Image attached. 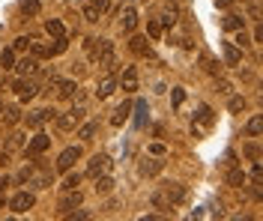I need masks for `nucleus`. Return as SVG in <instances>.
Segmentation results:
<instances>
[{"label": "nucleus", "instance_id": "1", "mask_svg": "<svg viewBox=\"0 0 263 221\" xmlns=\"http://www.w3.org/2000/svg\"><path fill=\"white\" fill-rule=\"evenodd\" d=\"M18 183H24V186L33 188V191H39V188H48L51 183H54V170H51V168H42L36 158H30V165L18 173Z\"/></svg>", "mask_w": 263, "mask_h": 221}, {"label": "nucleus", "instance_id": "2", "mask_svg": "<svg viewBox=\"0 0 263 221\" xmlns=\"http://www.w3.org/2000/svg\"><path fill=\"white\" fill-rule=\"evenodd\" d=\"M84 117H87V111H84L81 105H75L72 111H66V114H60V117H54V119H57V129L60 132H72V129H78L84 123Z\"/></svg>", "mask_w": 263, "mask_h": 221}, {"label": "nucleus", "instance_id": "3", "mask_svg": "<svg viewBox=\"0 0 263 221\" xmlns=\"http://www.w3.org/2000/svg\"><path fill=\"white\" fill-rule=\"evenodd\" d=\"M48 87H51V90H57V96H60V99H81V90H78L75 81H63V78L51 75Z\"/></svg>", "mask_w": 263, "mask_h": 221}, {"label": "nucleus", "instance_id": "4", "mask_svg": "<svg viewBox=\"0 0 263 221\" xmlns=\"http://www.w3.org/2000/svg\"><path fill=\"white\" fill-rule=\"evenodd\" d=\"M81 200H84L81 188H66V194L60 197V204H57V212L66 215V212H72L75 206H81Z\"/></svg>", "mask_w": 263, "mask_h": 221}, {"label": "nucleus", "instance_id": "5", "mask_svg": "<svg viewBox=\"0 0 263 221\" xmlns=\"http://www.w3.org/2000/svg\"><path fill=\"white\" fill-rule=\"evenodd\" d=\"M111 165H114V162H111V155H105V153L93 155V158L87 162V176H93V179H96V176H102V173H108Z\"/></svg>", "mask_w": 263, "mask_h": 221}, {"label": "nucleus", "instance_id": "6", "mask_svg": "<svg viewBox=\"0 0 263 221\" xmlns=\"http://www.w3.org/2000/svg\"><path fill=\"white\" fill-rule=\"evenodd\" d=\"M33 204H36V197H33V191H18L15 197L9 200V209H12L15 215H24L27 209H33Z\"/></svg>", "mask_w": 263, "mask_h": 221}, {"label": "nucleus", "instance_id": "7", "mask_svg": "<svg viewBox=\"0 0 263 221\" xmlns=\"http://www.w3.org/2000/svg\"><path fill=\"white\" fill-rule=\"evenodd\" d=\"M96 63H99V66L114 69V42H108V39H99V48H96Z\"/></svg>", "mask_w": 263, "mask_h": 221}, {"label": "nucleus", "instance_id": "8", "mask_svg": "<svg viewBox=\"0 0 263 221\" xmlns=\"http://www.w3.org/2000/svg\"><path fill=\"white\" fill-rule=\"evenodd\" d=\"M12 90L18 93V99H21V102H27V99H33V96L39 93V84H36L33 78H18L15 84H12Z\"/></svg>", "mask_w": 263, "mask_h": 221}, {"label": "nucleus", "instance_id": "9", "mask_svg": "<svg viewBox=\"0 0 263 221\" xmlns=\"http://www.w3.org/2000/svg\"><path fill=\"white\" fill-rule=\"evenodd\" d=\"M48 147H51V137H48V135H36V137H30V140H27V147H24V155H27V158H36V155L45 153Z\"/></svg>", "mask_w": 263, "mask_h": 221}, {"label": "nucleus", "instance_id": "10", "mask_svg": "<svg viewBox=\"0 0 263 221\" xmlns=\"http://www.w3.org/2000/svg\"><path fill=\"white\" fill-rule=\"evenodd\" d=\"M78 158H81V147H66L63 153L57 155V170H72Z\"/></svg>", "mask_w": 263, "mask_h": 221}, {"label": "nucleus", "instance_id": "11", "mask_svg": "<svg viewBox=\"0 0 263 221\" xmlns=\"http://www.w3.org/2000/svg\"><path fill=\"white\" fill-rule=\"evenodd\" d=\"M195 119H197V126H192L195 129V135H200L203 129H210L215 123V114H213V108H206V105H200L197 108V114H195Z\"/></svg>", "mask_w": 263, "mask_h": 221}, {"label": "nucleus", "instance_id": "12", "mask_svg": "<svg viewBox=\"0 0 263 221\" xmlns=\"http://www.w3.org/2000/svg\"><path fill=\"white\" fill-rule=\"evenodd\" d=\"M162 194L167 197V204H171V206H177V204H182V200H185V188H182L180 183H164Z\"/></svg>", "mask_w": 263, "mask_h": 221}, {"label": "nucleus", "instance_id": "13", "mask_svg": "<svg viewBox=\"0 0 263 221\" xmlns=\"http://www.w3.org/2000/svg\"><path fill=\"white\" fill-rule=\"evenodd\" d=\"M15 72L21 75V78H33L36 72H39V63H36V57H21V60H15Z\"/></svg>", "mask_w": 263, "mask_h": 221}, {"label": "nucleus", "instance_id": "14", "mask_svg": "<svg viewBox=\"0 0 263 221\" xmlns=\"http://www.w3.org/2000/svg\"><path fill=\"white\" fill-rule=\"evenodd\" d=\"M120 27H123V33H135V27H138V9L135 6H126L120 12Z\"/></svg>", "mask_w": 263, "mask_h": 221}, {"label": "nucleus", "instance_id": "15", "mask_svg": "<svg viewBox=\"0 0 263 221\" xmlns=\"http://www.w3.org/2000/svg\"><path fill=\"white\" fill-rule=\"evenodd\" d=\"M159 21H162V27H174L180 21V6L177 3H167L162 9V15H159Z\"/></svg>", "mask_w": 263, "mask_h": 221}, {"label": "nucleus", "instance_id": "16", "mask_svg": "<svg viewBox=\"0 0 263 221\" xmlns=\"http://www.w3.org/2000/svg\"><path fill=\"white\" fill-rule=\"evenodd\" d=\"M117 90V78L108 72V75H102V81H99V87H96V96L99 99H108L111 93Z\"/></svg>", "mask_w": 263, "mask_h": 221}, {"label": "nucleus", "instance_id": "17", "mask_svg": "<svg viewBox=\"0 0 263 221\" xmlns=\"http://www.w3.org/2000/svg\"><path fill=\"white\" fill-rule=\"evenodd\" d=\"M164 162L162 158H144L141 165H138V170H141V176H156V173H162Z\"/></svg>", "mask_w": 263, "mask_h": 221}, {"label": "nucleus", "instance_id": "18", "mask_svg": "<svg viewBox=\"0 0 263 221\" xmlns=\"http://www.w3.org/2000/svg\"><path fill=\"white\" fill-rule=\"evenodd\" d=\"M120 87H123V93H135L138 90V69L129 66L123 72V78H120Z\"/></svg>", "mask_w": 263, "mask_h": 221}, {"label": "nucleus", "instance_id": "19", "mask_svg": "<svg viewBox=\"0 0 263 221\" xmlns=\"http://www.w3.org/2000/svg\"><path fill=\"white\" fill-rule=\"evenodd\" d=\"M54 117H57V114H54L51 108H42V111H33L30 117H27V126H30V129H39L42 123H48V119H54Z\"/></svg>", "mask_w": 263, "mask_h": 221}, {"label": "nucleus", "instance_id": "20", "mask_svg": "<svg viewBox=\"0 0 263 221\" xmlns=\"http://www.w3.org/2000/svg\"><path fill=\"white\" fill-rule=\"evenodd\" d=\"M221 27L230 30V33H233V30H242V27H246V18L236 15V12H228V15L221 18Z\"/></svg>", "mask_w": 263, "mask_h": 221}, {"label": "nucleus", "instance_id": "21", "mask_svg": "<svg viewBox=\"0 0 263 221\" xmlns=\"http://www.w3.org/2000/svg\"><path fill=\"white\" fill-rule=\"evenodd\" d=\"M129 48H132V54H138V57L149 54V42H147V36H132V39H129Z\"/></svg>", "mask_w": 263, "mask_h": 221}, {"label": "nucleus", "instance_id": "22", "mask_svg": "<svg viewBox=\"0 0 263 221\" xmlns=\"http://www.w3.org/2000/svg\"><path fill=\"white\" fill-rule=\"evenodd\" d=\"M221 51H224V63H228V66H236V63L242 60V54H239V48H236L233 42H224Z\"/></svg>", "mask_w": 263, "mask_h": 221}, {"label": "nucleus", "instance_id": "23", "mask_svg": "<svg viewBox=\"0 0 263 221\" xmlns=\"http://www.w3.org/2000/svg\"><path fill=\"white\" fill-rule=\"evenodd\" d=\"M224 183H228L230 188H242L246 186V173H242V168H230L228 176H224Z\"/></svg>", "mask_w": 263, "mask_h": 221}, {"label": "nucleus", "instance_id": "24", "mask_svg": "<svg viewBox=\"0 0 263 221\" xmlns=\"http://www.w3.org/2000/svg\"><path fill=\"white\" fill-rule=\"evenodd\" d=\"M0 69H3V72H12V69H15V51H12V48H3V51H0Z\"/></svg>", "mask_w": 263, "mask_h": 221}, {"label": "nucleus", "instance_id": "25", "mask_svg": "<svg viewBox=\"0 0 263 221\" xmlns=\"http://www.w3.org/2000/svg\"><path fill=\"white\" fill-rule=\"evenodd\" d=\"M129 111H132V102H123L120 108L114 111V117H111V126H123L126 119H129Z\"/></svg>", "mask_w": 263, "mask_h": 221}, {"label": "nucleus", "instance_id": "26", "mask_svg": "<svg viewBox=\"0 0 263 221\" xmlns=\"http://www.w3.org/2000/svg\"><path fill=\"white\" fill-rule=\"evenodd\" d=\"M0 117H3L6 126H15V123H21L24 114H21V108H3V111H0Z\"/></svg>", "mask_w": 263, "mask_h": 221}, {"label": "nucleus", "instance_id": "27", "mask_svg": "<svg viewBox=\"0 0 263 221\" xmlns=\"http://www.w3.org/2000/svg\"><path fill=\"white\" fill-rule=\"evenodd\" d=\"M149 204H153V209H159V212H171V204H167V197L162 194V188H159V191H153Z\"/></svg>", "mask_w": 263, "mask_h": 221}, {"label": "nucleus", "instance_id": "28", "mask_svg": "<svg viewBox=\"0 0 263 221\" xmlns=\"http://www.w3.org/2000/svg\"><path fill=\"white\" fill-rule=\"evenodd\" d=\"M45 33L54 36V39H57V36H66L63 21H57V18H48V21H45Z\"/></svg>", "mask_w": 263, "mask_h": 221}, {"label": "nucleus", "instance_id": "29", "mask_svg": "<svg viewBox=\"0 0 263 221\" xmlns=\"http://www.w3.org/2000/svg\"><path fill=\"white\" fill-rule=\"evenodd\" d=\"M96 132H99V123H81V126H78V137H81V140H93Z\"/></svg>", "mask_w": 263, "mask_h": 221}, {"label": "nucleus", "instance_id": "30", "mask_svg": "<svg viewBox=\"0 0 263 221\" xmlns=\"http://www.w3.org/2000/svg\"><path fill=\"white\" fill-rule=\"evenodd\" d=\"M246 135H248V137H254V140H257V137L263 135V119H260V117H251V119H248Z\"/></svg>", "mask_w": 263, "mask_h": 221}, {"label": "nucleus", "instance_id": "31", "mask_svg": "<svg viewBox=\"0 0 263 221\" xmlns=\"http://www.w3.org/2000/svg\"><path fill=\"white\" fill-rule=\"evenodd\" d=\"M108 191H114V179H111L108 173L96 176V194H108Z\"/></svg>", "mask_w": 263, "mask_h": 221}, {"label": "nucleus", "instance_id": "32", "mask_svg": "<svg viewBox=\"0 0 263 221\" xmlns=\"http://www.w3.org/2000/svg\"><path fill=\"white\" fill-rule=\"evenodd\" d=\"M147 33H149V39H162L164 27H162V21H159V18H149V24H147Z\"/></svg>", "mask_w": 263, "mask_h": 221}, {"label": "nucleus", "instance_id": "33", "mask_svg": "<svg viewBox=\"0 0 263 221\" xmlns=\"http://www.w3.org/2000/svg\"><path fill=\"white\" fill-rule=\"evenodd\" d=\"M66 48H69L66 36H57V39H54V45H48V57H54V54H63Z\"/></svg>", "mask_w": 263, "mask_h": 221}, {"label": "nucleus", "instance_id": "34", "mask_svg": "<svg viewBox=\"0 0 263 221\" xmlns=\"http://www.w3.org/2000/svg\"><path fill=\"white\" fill-rule=\"evenodd\" d=\"M39 9H42L39 0H21V12L24 15H39Z\"/></svg>", "mask_w": 263, "mask_h": 221}, {"label": "nucleus", "instance_id": "35", "mask_svg": "<svg viewBox=\"0 0 263 221\" xmlns=\"http://www.w3.org/2000/svg\"><path fill=\"white\" fill-rule=\"evenodd\" d=\"M135 111H138V117H135V123H138V126H144V119H147V102H144V99H141V102H135Z\"/></svg>", "mask_w": 263, "mask_h": 221}, {"label": "nucleus", "instance_id": "36", "mask_svg": "<svg viewBox=\"0 0 263 221\" xmlns=\"http://www.w3.org/2000/svg\"><path fill=\"white\" fill-rule=\"evenodd\" d=\"M30 36H18L15 42H12V51H30Z\"/></svg>", "mask_w": 263, "mask_h": 221}, {"label": "nucleus", "instance_id": "37", "mask_svg": "<svg viewBox=\"0 0 263 221\" xmlns=\"http://www.w3.org/2000/svg\"><path fill=\"white\" fill-rule=\"evenodd\" d=\"M96 48H99V39H93V36H90V39H84V51H87L90 60H96Z\"/></svg>", "mask_w": 263, "mask_h": 221}, {"label": "nucleus", "instance_id": "38", "mask_svg": "<svg viewBox=\"0 0 263 221\" xmlns=\"http://www.w3.org/2000/svg\"><path fill=\"white\" fill-rule=\"evenodd\" d=\"M90 6H93V9H96L99 15H105V12H108V9H111V0H90Z\"/></svg>", "mask_w": 263, "mask_h": 221}, {"label": "nucleus", "instance_id": "39", "mask_svg": "<svg viewBox=\"0 0 263 221\" xmlns=\"http://www.w3.org/2000/svg\"><path fill=\"white\" fill-rule=\"evenodd\" d=\"M203 69H206V72H210V75H215V78H218V75H221V66H218V63H215V60H210V57H203Z\"/></svg>", "mask_w": 263, "mask_h": 221}, {"label": "nucleus", "instance_id": "40", "mask_svg": "<svg viewBox=\"0 0 263 221\" xmlns=\"http://www.w3.org/2000/svg\"><path fill=\"white\" fill-rule=\"evenodd\" d=\"M78 186H81V173H69L66 183H63V191L66 188H78Z\"/></svg>", "mask_w": 263, "mask_h": 221}, {"label": "nucleus", "instance_id": "41", "mask_svg": "<svg viewBox=\"0 0 263 221\" xmlns=\"http://www.w3.org/2000/svg\"><path fill=\"white\" fill-rule=\"evenodd\" d=\"M230 111H233V114H239V111H242V108H246V99H242V96H233V99H230V105H228Z\"/></svg>", "mask_w": 263, "mask_h": 221}, {"label": "nucleus", "instance_id": "42", "mask_svg": "<svg viewBox=\"0 0 263 221\" xmlns=\"http://www.w3.org/2000/svg\"><path fill=\"white\" fill-rule=\"evenodd\" d=\"M84 18H87V21H99L102 15H99V12L93 9V6H90V3H84Z\"/></svg>", "mask_w": 263, "mask_h": 221}, {"label": "nucleus", "instance_id": "43", "mask_svg": "<svg viewBox=\"0 0 263 221\" xmlns=\"http://www.w3.org/2000/svg\"><path fill=\"white\" fill-rule=\"evenodd\" d=\"M260 173H263L260 158H254V165H251V179H254V183H260Z\"/></svg>", "mask_w": 263, "mask_h": 221}, {"label": "nucleus", "instance_id": "44", "mask_svg": "<svg viewBox=\"0 0 263 221\" xmlns=\"http://www.w3.org/2000/svg\"><path fill=\"white\" fill-rule=\"evenodd\" d=\"M233 45H236V48H246V45H248L246 30H236V39H233Z\"/></svg>", "mask_w": 263, "mask_h": 221}, {"label": "nucleus", "instance_id": "45", "mask_svg": "<svg viewBox=\"0 0 263 221\" xmlns=\"http://www.w3.org/2000/svg\"><path fill=\"white\" fill-rule=\"evenodd\" d=\"M182 99H185V90H180V87H177V90H174V108H180Z\"/></svg>", "mask_w": 263, "mask_h": 221}, {"label": "nucleus", "instance_id": "46", "mask_svg": "<svg viewBox=\"0 0 263 221\" xmlns=\"http://www.w3.org/2000/svg\"><path fill=\"white\" fill-rule=\"evenodd\" d=\"M246 153H248V158H251V162H254V158H260V150H257V147H254V144H251V147H248Z\"/></svg>", "mask_w": 263, "mask_h": 221}, {"label": "nucleus", "instance_id": "47", "mask_svg": "<svg viewBox=\"0 0 263 221\" xmlns=\"http://www.w3.org/2000/svg\"><path fill=\"white\" fill-rule=\"evenodd\" d=\"M149 153H153V155H164V147H162V144H153V147H149Z\"/></svg>", "mask_w": 263, "mask_h": 221}, {"label": "nucleus", "instance_id": "48", "mask_svg": "<svg viewBox=\"0 0 263 221\" xmlns=\"http://www.w3.org/2000/svg\"><path fill=\"white\" fill-rule=\"evenodd\" d=\"M6 162H9V153L3 150V153H0V168H6Z\"/></svg>", "mask_w": 263, "mask_h": 221}, {"label": "nucleus", "instance_id": "49", "mask_svg": "<svg viewBox=\"0 0 263 221\" xmlns=\"http://www.w3.org/2000/svg\"><path fill=\"white\" fill-rule=\"evenodd\" d=\"M6 186H9V179H6V176H0V194L6 191Z\"/></svg>", "mask_w": 263, "mask_h": 221}, {"label": "nucleus", "instance_id": "50", "mask_svg": "<svg viewBox=\"0 0 263 221\" xmlns=\"http://www.w3.org/2000/svg\"><path fill=\"white\" fill-rule=\"evenodd\" d=\"M215 3H218V6H230V3H233V0H215Z\"/></svg>", "mask_w": 263, "mask_h": 221}, {"label": "nucleus", "instance_id": "51", "mask_svg": "<svg viewBox=\"0 0 263 221\" xmlns=\"http://www.w3.org/2000/svg\"><path fill=\"white\" fill-rule=\"evenodd\" d=\"M0 206H3V194H0Z\"/></svg>", "mask_w": 263, "mask_h": 221}, {"label": "nucleus", "instance_id": "52", "mask_svg": "<svg viewBox=\"0 0 263 221\" xmlns=\"http://www.w3.org/2000/svg\"><path fill=\"white\" fill-rule=\"evenodd\" d=\"M0 111H3V102H0Z\"/></svg>", "mask_w": 263, "mask_h": 221}, {"label": "nucleus", "instance_id": "53", "mask_svg": "<svg viewBox=\"0 0 263 221\" xmlns=\"http://www.w3.org/2000/svg\"><path fill=\"white\" fill-rule=\"evenodd\" d=\"M138 3H144V0H138Z\"/></svg>", "mask_w": 263, "mask_h": 221}]
</instances>
